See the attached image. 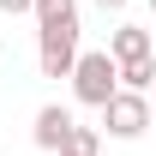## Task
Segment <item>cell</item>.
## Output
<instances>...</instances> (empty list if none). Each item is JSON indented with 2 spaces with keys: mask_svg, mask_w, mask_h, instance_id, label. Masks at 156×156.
Here are the masks:
<instances>
[{
  "mask_svg": "<svg viewBox=\"0 0 156 156\" xmlns=\"http://www.w3.org/2000/svg\"><path fill=\"white\" fill-rule=\"evenodd\" d=\"M150 12H156V0H150Z\"/></svg>",
  "mask_w": 156,
  "mask_h": 156,
  "instance_id": "cell-12",
  "label": "cell"
},
{
  "mask_svg": "<svg viewBox=\"0 0 156 156\" xmlns=\"http://www.w3.org/2000/svg\"><path fill=\"white\" fill-rule=\"evenodd\" d=\"M120 90V60L108 54V48H84L72 66V96L84 102V108H102V102Z\"/></svg>",
  "mask_w": 156,
  "mask_h": 156,
  "instance_id": "cell-1",
  "label": "cell"
},
{
  "mask_svg": "<svg viewBox=\"0 0 156 156\" xmlns=\"http://www.w3.org/2000/svg\"><path fill=\"white\" fill-rule=\"evenodd\" d=\"M66 132H72V108H60V102H48V108H36V150H54L60 156V144H66Z\"/></svg>",
  "mask_w": 156,
  "mask_h": 156,
  "instance_id": "cell-4",
  "label": "cell"
},
{
  "mask_svg": "<svg viewBox=\"0 0 156 156\" xmlns=\"http://www.w3.org/2000/svg\"><path fill=\"white\" fill-rule=\"evenodd\" d=\"M150 108H156V90H150Z\"/></svg>",
  "mask_w": 156,
  "mask_h": 156,
  "instance_id": "cell-11",
  "label": "cell"
},
{
  "mask_svg": "<svg viewBox=\"0 0 156 156\" xmlns=\"http://www.w3.org/2000/svg\"><path fill=\"white\" fill-rule=\"evenodd\" d=\"M78 18H54V24H36V66L42 78H72L78 66Z\"/></svg>",
  "mask_w": 156,
  "mask_h": 156,
  "instance_id": "cell-2",
  "label": "cell"
},
{
  "mask_svg": "<svg viewBox=\"0 0 156 156\" xmlns=\"http://www.w3.org/2000/svg\"><path fill=\"white\" fill-rule=\"evenodd\" d=\"M90 6H102V12H126V0H90Z\"/></svg>",
  "mask_w": 156,
  "mask_h": 156,
  "instance_id": "cell-10",
  "label": "cell"
},
{
  "mask_svg": "<svg viewBox=\"0 0 156 156\" xmlns=\"http://www.w3.org/2000/svg\"><path fill=\"white\" fill-rule=\"evenodd\" d=\"M150 96H144V90H126V84H120L114 96L102 102V132L108 138H126V144H132V138H144L150 132Z\"/></svg>",
  "mask_w": 156,
  "mask_h": 156,
  "instance_id": "cell-3",
  "label": "cell"
},
{
  "mask_svg": "<svg viewBox=\"0 0 156 156\" xmlns=\"http://www.w3.org/2000/svg\"><path fill=\"white\" fill-rule=\"evenodd\" d=\"M108 54H114V60H144V54H150V30H138V24H114Z\"/></svg>",
  "mask_w": 156,
  "mask_h": 156,
  "instance_id": "cell-5",
  "label": "cell"
},
{
  "mask_svg": "<svg viewBox=\"0 0 156 156\" xmlns=\"http://www.w3.org/2000/svg\"><path fill=\"white\" fill-rule=\"evenodd\" d=\"M30 12H36V24H54V18H78V0H36Z\"/></svg>",
  "mask_w": 156,
  "mask_h": 156,
  "instance_id": "cell-8",
  "label": "cell"
},
{
  "mask_svg": "<svg viewBox=\"0 0 156 156\" xmlns=\"http://www.w3.org/2000/svg\"><path fill=\"white\" fill-rule=\"evenodd\" d=\"M120 84L150 96V90H156V60H150V54H144V60H120Z\"/></svg>",
  "mask_w": 156,
  "mask_h": 156,
  "instance_id": "cell-6",
  "label": "cell"
},
{
  "mask_svg": "<svg viewBox=\"0 0 156 156\" xmlns=\"http://www.w3.org/2000/svg\"><path fill=\"white\" fill-rule=\"evenodd\" d=\"M96 150H102V126H78V120H72V132H66L60 156H96Z\"/></svg>",
  "mask_w": 156,
  "mask_h": 156,
  "instance_id": "cell-7",
  "label": "cell"
},
{
  "mask_svg": "<svg viewBox=\"0 0 156 156\" xmlns=\"http://www.w3.org/2000/svg\"><path fill=\"white\" fill-rule=\"evenodd\" d=\"M30 6H36V0H0V12H12V18H18V12H30Z\"/></svg>",
  "mask_w": 156,
  "mask_h": 156,
  "instance_id": "cell-9",
  "label": "cell"
}]
</instances>
